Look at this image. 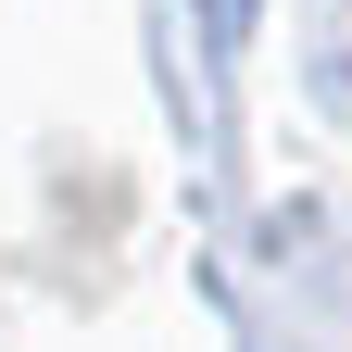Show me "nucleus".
Here are the masks:
<instances>
[{
  "label": "nucleus",
  "mask_w": 352,
  "mask_h": 352,
  "mask_svg": "<svg viewBox=\"0 0 352 352\" xmlns=\"http://www.w3.org/2000/svg\"><path fill=\"white\" fill-rule=\"evenodd\" d=\"M239 13H252V0H214V25H239Z\"/></svg>",
  "instance_id": "nucleus-1"
}]
</instances>
